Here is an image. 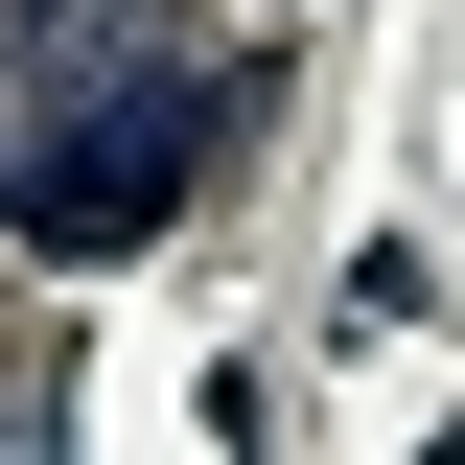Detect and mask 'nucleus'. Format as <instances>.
<instances>
[{
	"label": "nucleus",
	"mask_w": 465,
	"mask_h": 465,
	"mask_svg": "<svg viewBox=\"0 0 465 465\" xmlns=\"http://www.w3.org/2000/svg\"><path fill=\"white\" fill-rule=\"evenodd\" d=\"M232 116H256V70H116V94H70L47 140H24V186H0V210H24V256H70V280H94V256H163L186 232V163H210Z\"/></svg>",
	"instance_id": "1"
},
{
	"label": "nucleus",
	"mask_w": 465,
	"mask_h": 465,
	"mask_svg": "<svg viewBox=\"0 0 465 465\" xmlns=\"http://www.w3.org/2000/svg\"><path fill=\"white\" fill-rule=\"evenodd\" d=\"M116 70H163V0H0V94H24V116L116 94Z\"/></svg>",
	"instance_id": "2"
}]
</instances>
